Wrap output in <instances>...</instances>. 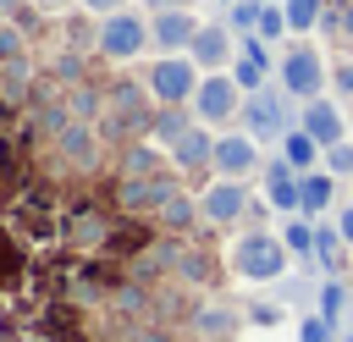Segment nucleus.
I'll return each instance as SVG.
<instances>
[{
	"label": "nucleus",
	"mask_w": 353,
	"mask_h": 342,
	"mask_svg": "<svg viewBox=\"0 0 353 342\" xmlns=\"http://www.w3.org/2000/svg\"><path fill=\"white\" fill-rule=\"evenodd\" d=\"M110 160H116V149L99 132V121H66L61 132H50L39 143V171H50L55 182H94Z\"/></svg>",
	"instance_id": "obj_1"
},
{
	"label": "nucleus",
	"mask_w": 353,
	"mask_h": 342,
	"mask_svg": "<svg viewBox=\"0 0 353 342\" xmlns=\"http://www.w3.org/2000/svg\"><path fill=\"white\" fill-rule=\"evenodd\" d=\"M149 121H154V94L143 88V77L132 66H116L105 77V116H99V132L110 138V149L132 143V138H149Z\"/></svg>",
	"instance_id": "obj_2"
},
{
	"label": "nucleus",
	"mask_w": 353,
	"mask_h": 342,
	"mask_svg": "<svg viewBox=\"0 0 353 342\" xmlns=\"http://www.w3.org/2000/svg\"><path fill=\"white\" fill-rule=\"evenodd\" d=\"M226 270H232V281H243L248 292H259V287H276L292 270V254H287V243H281L276 226H243L226 243Z\"/></svg>",
	"instance_id": "obj_3"
},
{
	"label": "nucleus",
	"mask_w": 353,
	"mask_h": 342,
	"mask_svg": "<svg viewBox=\"0 0 353 342\" xmlns=\"http://www.w3.org/2000/svg\"><path fill=\"white\" fill-rule=\"evenodd\" d=\"M99 66H138L149 55V11L143 6H121L110 17H99V44H94Z\"/></svg>",
	"instance_id": "obj_4"
},
{
	"label": "nucleus",
	"mask_w": 353,
	"mask_h": 342,
	"mask_svg": "<svg viewBox=\"0 0 353 342\" xmlns=\"http://www.w3.org/2000/svg\"><path fill=\"white\" fill-rule=\"evenodd\" d=\"M325 72H331V55L314 39H287L276 50V88L287 99H298V105L314 99V94H325Z\"/></svg>",
	"instance_id": "obj_5"
},
{
	"label": "nucleus",
	"mask_w": 353,
	"mask_h": 342,
	"mask_svg": "<svg viewBox=\"0 0 353 342\" xmlns=\"http://www.w3.org/2000/svg\"><path fill=\"white\" fill-rule=\"evenodd\" d=\"M254 199H259L254 182H243V177H215V171H210V177L199 182V221H204V232L243 226Z\"/></svg>",
	"instance_id": "obj_6"
},
{
	"label": "nucleus",
	"mask_w": 353,
	"mask_h": 342,
	"mask_svg": "<svg viewBox=\"0 0 353 342\" xmlns=\"http://www.w3.org/2000/svg\"><path fill=\"white\" fill-rule=\"evenodd\" d=\"M138 77H143V88L154 94V105H193V88H199V61L182 50V55H154V61H143L138 66Z\"/></svg>",
	"instance_id": "obj_7"
},
{
	"label": "nucleus",
	"mask_w": 353,
	"mask_h": 342,
	"mask_svg": "<svg viewBox=\"0 0 353 342\" xmlns=\"http://www.w3.org/2000/svg\"><path fill=\"white\" fill-rule=\"evenodd\" d=\"M193 116H199L204 127H215V132L237 127V116H243V88H237V77H232V72H204L199 88H193Z\"/></svg>",
	"instance_id": "obj_8"
},
{
	"label": "nucleus",
	"mask_w": 353,
	"mask_h": 342,
	"mask_svg": "<svg viewBox=\"0 0 353 342\" xmlns=\"http://www.w3.org/2000/svg\"><path fill=\"white\" fill-rule=\"evenodd\" d=\"M176 188H188L182 182V171H160V177H116L110 182V204L121 210V215H138V221H149Z\"/></svg>",
	"instance_id": "obj_9"
},
{
	"label": "nucleus",
	"mask_w": 353,
	"mask_h": 342,
	"mask_svg": "<svg viewBox=\"0 0 353 342\" xmlns=\"http://www.w3.org/2000/svg\"><path fill=\"white\" fill-rule=\"evenodd\" d=\"M298 116H292V105H287V94L270 83V88H254V94H243V116H237V127L243 132H254L259 143H276L287 127H292Z\"/></svg>",
	"instance_id": "obj_10"
},
{
	"label": "nucleus",
	"mask_w": 353,
	"mask_h": 342,
	"mask_svg": "<svg viewBox=\"0 0 353 342\" xmlns=\"http://www.w3.org/2000/svg\"><path fill=\"white\" fill-rule=\"evenodd\" d=\"M237 331H243V303L237 298H221V292H204L193 303L188 325H182L188 342H232Z\"/></svg>",
	"instance_id": "obj_11"
},
{
	"label": "nucleus",
	"mask_w": 353,
	"mask_h": 342,
	"mask_svg": "<svg viewBox=\"0 0 353 342\" xmlns=\"http://www.w3.org/2000/svg\"><path fill=\"white\" fill-rule=\"evenodd\" d=\"M210 171H215V177H243V182H254V177L265 171V143H259L254 132H243V127H226V132H215V160H210Z\"/></svg>",
	"instance_id": "obj_12"
},
{
	"label": "nucleus",
	"mask_w": 353,
	"mask_h": 342,
	"mask_svg": "<svg viewBox=\"0 0 353 342\" xmlns=\"http://www.w3.org/2000/svg\"><path fill=\"white\" fill-rule=\"evenodd\" d=\"M199 11L193 6H171V11H154L149 17V55H182L199 33Z\"/></svg>",
	"instance_id": "obj_13"
},
{
	"label": "nucleus",
	"mask_w": 353,
	"mask_h": 342,
	"mask_svg": "<svg viewBox=\"0 0 353 342\" xmlns=\"http://www.w3.org/2000/svg\"><path fill=\"white\" fill-rule=\"evenodd\" d=\"M188 55L199 61V72H226V66L237 61V33L226 28V17H221V22L204 17L199 33H193V44H188Z\"/></svg>",
	"instance_id": "obj_14"
},
{
	"label": "nucleus",
	"mask_w": 353,
	"mask_h": 342,
	"mask_svg": "<svg viewBox=\"0 0 353 342\" xmlns=\"http://www.w3.org/2000/svg\"><path fill=\"white\" fill-rule=\"evenodd\" d=\"M259 199H265L276 215H303V210H298V204H303V193H298V171H292L281 154L265 160V171H259Z\"/></svg>",
	"instance_id": "obj_15"
},
{
	"label": "nucleus",
	"mask_w": 353,
	"mask_h": 342,
	"mask_svg": "<svg viewBox=\"0 0 353 342\" xmlns=\"http://www.w3.org/2000/svg\"><path fill=\"white\" fill-rule=\"evenodd\" d=\"M298 121H303L325 149H331L336 138H347V110H342V99H336L331 88H325V94H314V99H303V105H298Z\"/></svg>",
	"instance_id": "obj_16"
},
{
	"label": "nucleus",
	"mask_w": 353,
	"mask_h": 342,
	"mask_svg": "<svg viewBox=\"0 0 353 342\" xmlns=\"http://www.w3.org/2000/svg\"><path fill=\"white\" fill-rule=\"evenodd\" d=\"M165 154H171V165H176L182 177H199V182H204V171H210V160H215V127L193 121V127L165 149Z\"/></svg>",
	"instance_id": "obj_17"
},
{
	"label": "nucleus",
	"mask_w": 353,
	"mask_h": 342,
	"mask_svg": "<svg viewBox=\"0 0 353 342\" xmlns=\"http://www.w3.org/2000/svg\"><path fill=\"white\" fill-rule=\"evenodd\" d=\"M276 154H281V160H287L298 177H309V171H320V160H325V143H320V138H314L303 121H292V127L276 138Z\"/></svg>",
	"instance_id": "obj_18"
},
{
	"label": "nucleus",
	"mask_w": 353,
	"mask_h": 342,
	"mask_svg": "<svg viewBox=\"0 0 353 342\" xmlns=\"http://www.w3.org/2000/svg\"><path fill=\"white\" fill-rule=\"evenodd\" d=\"M160 171H176V165L154 138H132L116 149V177H160Z\"/></svg>",
	"instance_id": "obj_19"
},
{
	"label": "nucleus",
	"mask_w": 353,
	"mask_h": 342,
	"mask_svg": "<svg viewBox=\"0 0 353 342\" xmlns=\"http://www.w3.org/2000/svg\"><path fill=\"white\" fill-rule=\"evenodd\" d=\"M314 270L320 276H347V237H342L336 215L314 221Z\"/></svg>",
	"instance_id": "obj_20"
},
{
	"label": "nucleus",
	"mask_w": 353,
	"mask_h": 342,
	"mask_svg": "<svg viewBox=\"0 0 353 342\" xmlns=\"http://www.w3.org/2000/svg\"><path fill=\"white\" fill-rule=\"evenodd\" d=\"M292 320H298V309L287 303V298H259V292H248L243 298V331H292Z\"/></svg>",
	"instance_id": "obj_21"
},
{
	"label": "nucleus",
	"mask_w": 353,
	"mask_h": 342,
	"mask_svg": "<svg viewBox=\"0 0 353 342\" xmlns=\"http://www.w3.org/2000/svg\"><path fill=\"white\" fill-rule=\"evenodd\" d=\"M298 193H303V204H298V210H303L309 221H320V215H331V210H336V193H342V182H336L325 165H320V171L298 177Z\"/></svg>",
	"instance_id": "obj_22"
},
{
	"label": "nucleus",
	"mask_w": 353,
	"mask_h": 342,
	"mask_svg": "<svg viewBox=\"0 0 353 342\" xmlns=\"http://www.w3.org/2000/svg\"><path fill=\"white\" fill-rule=\"evenodd\" d=\"M347 303H353V281H347V276H320L314 309H320L331 325H347Z\"/></svg>",
	"instance_id": "obj_23"
},
{
	"label": "nucleus",
	"mask_w": 353,
	"mask_h": 342,
	"mask_svg": "<svg viewBox=\"0 0 353 342\" xmlns=\"http://www.w3.org/2000/svg\"><path fill=\"white\" fill-rule=\"evenodd\" d=\"M199 116H193V105H154V121H149V138L160 143V149H171L188 127H193Z\"/></svg>",
	"instance_id": "obj_24"
},
{
	"label": "nucleus",
	"mask_w": 353,
	"mask_h": 342,
	"mask_svg": "<svg viewBox=\"0 0 353 342\" xmlns=\"http://www.w3.org/2000/svg\"><path fill=\"white\" fill-rule=\"evenodd\" d=\"M276 232L298 265H314V221L309 215H276Z\"/></svg>",
	"instance_id": "obj_25"
},
{
	"label": "nucleus",
	"mask_w": 353,
	"mask_h": 342,
	"mask_svg": "<svg viewBox=\"0 0 353 342\" xmlns=\"http://www.w3.org/2000/svg\"><path fill=\"white\" fill-rule=\"evenodd\" d=\"M331 50H353V6H325L320 28H314Z\"/></svg>",
	"instance_id": "obj_26"
},
{
	"label": "nucleus",
	"mask_w": 353,
	"mask_h": 342,
	"mask_svg": "<svg viewBox=\"0 0 353 342\" xmlns=\"http://www.w3.org/2000/svg\"><path fill=\"white\" fill-rule=\"evenodd\" d=\"M226 72L237 77V88H243V94H254V88H270V83H276V66H270V61H254V55H237Z\"/></svg>",
	"instance_id": "obj_27"
},
{
	"label": "nucleus",
	"mask_w": 353,
	"mask_h": 342,
	"mask_svg": "<svg viewBox=\"0 0 353 342\" xmlns=\"http://www.w3.org/2000/svg\"><path fill=\"white\" fill-rule=\"evenodd\" d=\"M281 11H287L292 39H309L320 28V17H325V0H281Z\"/></svg>",
	"instance_id": "obj_28"
},
{
	"label": "nucleus",
	"mask_w": 353,
	"mask_h": 342,
	"mask_svg": "<svg viewBox=\"0 0 353 342\" xmlns=\"http://www.w3.org/2000/svg\"><path fill=\"white\" fill-rule=\"evenodd\" d=\"M254 33H259L265 44H287V39H292V28H287V11H281V0H265V6H259V22H254Z\"/></svg>",
	"instance_id": "obj_29"
},
{
	"label": "nucleus",
	"mask_w": 353,
	"mask_h": 342,
	"mask_svg": "<svg viewBox=\"0 0 353 342\" xmlns=\"http://www.w3.org/2000/svg\"><path fill=\"white\" fill-rule=\"evenodd\" d=\"M325 88H331L342 105H353V50H331V72H325Z\"/></svg>",
	"instance_id": "obj_30"
},
{
	"label": "nucleus",
	"mask_w": 353,
	"mask_h": 342,
	"mask_svg": "<svg viewBox=\"0 0 353 342\" xmlns=\"http://www.w3.org/2000/svg\"><path fill=\"white\" fill-rule=\"evenodd\" d=\"M336 331H342V325H331L320 309H303V314L292 320V336H298V342H336Z\"/></svg>",
	"instance_id": "obj_31"
},
{
	"label": "nucleus",
	"mask_w": 353,
	"mask_h": 342,
	"mask_svg": "<svg viewBox=\"0 0 353 342\" xmlns=\"http://www.w3.org/2000/svg\"><path fill=\"white\" fill-rule=\"evenodd\" d=\"M259 6H265V0H232V6H226V28H232L237 39H243V33H254V22H259Z\"/></svg>",
	"instance_id": "obj_32"
},
{
	"label": "nucleus",
	"mask_w": 353,
	"mask_h": 342,
	"mask_svg": "<svg viewBox=\"0 0 353 342\" xmlns=\"http://www.w3.org/2000/svg\"><path fill=\"white\" fill-rule=\"evenodd\" d=\"M320 165H325L336 182H347V177H353V138H336V143L325 149V160H320Z\"/></svg>",
	"instance_id": "obj_33"
},
{
	"label": "nucleus",
	"mask_w": 353,
	"mask_h": 342,
	"mask_svg": "<svg viewBox=\"0 0 353 342\" xmlns=\"http://www.w3.org/2000/svg\"><path fill=\"white\" fill-rule=\"evenodd\" d=\"M22 50H33V39H28L11 17H0V61H11V55H22Z\"/></svg>",
	"instance_id": "obj_34"
},
{
	"label": "nucleus",
	"mask_w": 353,
	"mask_h": 342,
	"mask_svg": "<svg viewBox=\"0 0 353 342\" xmlns=\"http://www.w3.org/2000/svg\"><path fill=\"white\" fill-rule=\"evenodd\" d=\"M314 287H320V281H309V276H287V292H281V298L303 314V309H314Z\"/></svg>",
	"instance_id": "obj_35"
},
{
	"label": "nucleus",
	"mask_w": 353,
	"mask_h": 342,
	"mask_svg": "<svg viewBox=\"0 0 353 342\" xmlns=\"http://www.w3.org/2000/svg\"><path fill=\"white\" fill-rule=\"evenodd\" d=\"M336 226H342V237H347V248H353V199H336Z\"/></svg>",
	"instance_id": "obj_36"
},
{
	"label": "nucleus",
	"mask_w": 353,
	"mask_h": 342,
	"mask_svg": "<svg viewBox=\"0 0 353 342\" xmlns=\"http://www.w3.org/2000/svg\"><path fill=\"white\" fill-rule=\"evenodd\" d=\"M83 11H94V17H110V11H121V6H132V0H77Z\"/></svg>",
	"instance_id": "obj_37"
},
{
	"label": "nucleus",
	"mask_w": 353,
	"mask_h": 342,
	"mask_svg": "<svg viewBox=\"0 0 353 342\" xmlns=\"http://www.w3.org/2000/svg\"><path fill=\"white\" fill-rule=\"evenodd\" d=\"M33 6H39V11H50V17H61V11H72L77 0H33Z\"/></svg>",
	"instance_id": "obj_38"
},
{
	"label": "nucleus",
	"mask_w": 353,
	"mask_h": 342,
	"mask_svg": "<svg viewBox=\"0 0 353 342\" xmlns=\"http://www.w3.org/2000/svg\"><path fill=\"white\" fill-rule=\"evenodd\" d=\"M17 6H22V0H0V17H11V11H17Z\"/></svg>",
	"instance_id": "obj_39"
},
{
	"label": "nucleus",
	"mask_w": 353,
	"mask_h": 342,
	"mask_svg": "<svg viewBox=\"0 0 353 342\" xmlns=\"http://www.w3.org/2000/svg\"><path fill=\"white\" fill-rule=\"evenodd\" d=\"M347 281H353V248H347Z\"/></svg>",
	"instance_id": "obj_40"
},
{
	"label": "nucleus",
	"mask_w": 353,
	"mask_h": 342,
	"mask_svg": "<svg viewBox=\"0 0 353 342\" xmlns=\"http://www.w3.org/2000/svg\"><path fill=\"white\" fill-rule=\"evenodd\" d=\"M215 6H232V0H215Z\"/></svg>",
	"instance_id": "obj_41"
},
{
	"label": "nucleus",
	"mask_w": 353,
	"mask_h": 342,
	"mask_svg": "<svg viewBox=\"0 0 353 342\" xmlns=\"http://www.w3.org/2000/svg\"><path fill=\"white\" fill-rule=\"evenodd\" d=\"M347 325H353V320H347Z\"/></svg>",
	"instance_id": "obj_42"
}]
</instances>
